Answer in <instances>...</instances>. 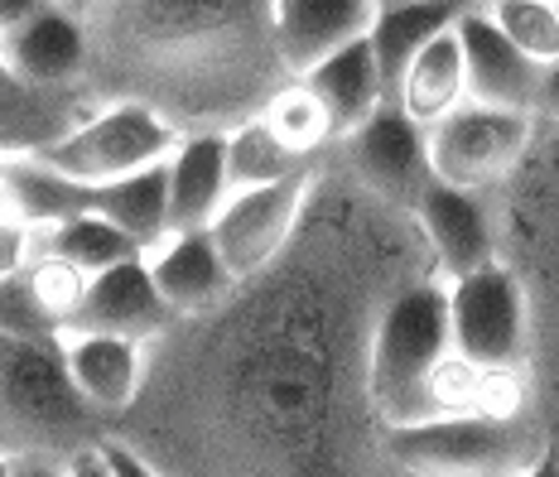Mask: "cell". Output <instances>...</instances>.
<instances>
[{
	"label": "cell",
	"instance_id": "25",
	"mask_svg": "<svg viewBox=\"0 0 559 477\" xmlns=\"http://www.w3.org/2000/svg\"><path fill=\"white\" fill-rule=\"evenodd\" d=\"M34 231H39V247L68 255V261L83 265L87 275L111 271V265L131 261V255H145V247H140L131 231H121L107 213H97V207H83V213L63 217V223L34 227Z\"/></svg>",
	"mask_w": 559,
	"mask_h": 477
},
{
	"label": "cell",
	"instance_id": "1",
	"mask_svg": "<svg viewBox=\"0 0 559 477\" xmlns=\"http://www.w3.org/2000/svg\"><path fill=\"white\" fill-rule=\"evenodd\" d=\"M425 275L439 271L415 213L329 150L285 251L145 347L116 429L155 477H386L371 343Z\"/></svg>",
	"mask_w": 559,
	"mask_h": 477
},
{
	"label": "cell",
	"instance_id": "26",
	"mask_svg": "<svg viewBox=\"0 0 559 477\" xmlns=\"http://www.w3.org/2000/svg\"><path fill=\"white\" fill-rule=\"evenodd\" d=\"M261 121L305 159H323L337 145L333 116H329V107H323L319 92H313L305 77H289V83L261 107Z\"/></svg>",
	"mask_w": 559,
	"mask_h": 477
},
{
	"label": "cell",
	"instance_id": "27",
	"mask_svg": "<svg viewBox=\"0 0 559 477\" xmlns=\"http://www.w3.org/2000/svg\"><path fill=\"white\" fill-rule=\"evenodd\" d=\"M319 159L295 155L261 116H247L241 126L227 131V174H231V189H255V183H275L289 179V174H305Z\"/></svg>",
	"mask_w": 559,
	"mask_h": 477
},
{
	"label": "cell",
	"instance_id": "28",
	"mask_svg": "<svg viewBox=\"0 0 559 477\" xmlns=\"http://www.w3.org/2000/svg\"><path fill=\"white\" fill-rule=\"evenodd\" d=\"M487 15L540 68L559 63V5L555 0H487Z\"/></svg>",
	"mask_w": 559,
	"mask_h": 477
},
{
	"label": "cell",
	"instance_id": "18",
	"mask_svg": "<svg viewBox=\"0 0 559 477\" xmlns=\"http://www.w3.org/2000/svg\"><path fill=\"white\" fill-rule=\"evenodd\" d=\"M377 0H275V39L289 77H305L323 58L367 39Z\"/></svg>",
	"mask_w": 559,
	"mask_h": 477
},
{
	"label": "cell",
	"instance_id": "15",
	"mask_svg": "<svg viewBox=\"0 0 559 477\" xmlns=\"http://www.w3.org/2000/svg\"><path fill=\"white\" fill-rule=\"evenodd\" d=\"M58 347H63V367L73 377L78 395L97 415H107L111 425H121L126 410L135 405L140 386H145V343H131V337H116V333L63 329Z\"/></svg>",
	"mask_w": 559,
	"mask_h": 477
},
{
	"label": "cell",
	"instance_id": "35",
	"mask_svg": "<svg viewBox=\"0 0 559 477\" xmlns=\"http://www.w3.org/2000/svg\"><path fill=\"white\" fill-rule=\"evenodd\" d=\"M381 5H405V0H377V10H381Z\"/></svg>",
	"mask_w": 559,
	"mask_h": 477
},
{
	"label": "cell",
	"instance_id": "23",
	"mask_svg": "<svg viewBox=\"0 0 559 477\" xmlns=\"http://www.w3.org/2000/svg\"><path fill=\"white\" fill-rule=\"evenodd\" d=\"M83 111H92V107L15 83V77L5 73V63H0V155L49 145L53 135H63Z\"/></svg>",
	"mask_w": 559,
	"mask_h": 477
},
{
	"label": "cell",
	"instance_id": "6",
	"mask_svg": "<svg viewBox=\"0 0 559 477\" xmlns=\"http://www.w3.org/2000/svg\"><path fill=\"white\" fill-rule=\"evenodd\" d=\"M386 473L411 477H516L550 473V434L540 415H439L386 429Z\"/></svg>",
	"mask_w": 559,
	"mask_h": 477
},
{
	"label": "cell",
	"instance_id": "8",
	"mask_svg": "<svg viewBox=\"0 0 559 477\" xmlns=\"http://www.w3.org/2000/svg\"><path fill=\"white\" fill-rule=\"evenodd\" d=\"M535 141V116L487 102H463L444 121L429 126V169L435 179L473 193H492L516 174Z\"/></svg>",
	"mask_w": 559,
	"mask_h": 477
},
{
	"label": "cell",
	"instance_id": "4",
	"mask_svg": "<svg viewBox=\"0 0 559 477\" xmlns=\"http://www.w3.org/2000/svg\"><path fill=\"white\" fill-rule=\"evenodd\" d=\"M111 429L78 395L58 337L0 333V453L10 477H63L68 458Z\"/></svg>",
	"mask_w": 559,
	"mask_h": 477
},
{
	"label": "cell",
	"instance_id": "33",
	"mask_svg": "<svg viewBox=\"0 0 559 477\" xmlns=\"http://www.w3.org/2000/svg\"><path fill=\"white\" fill-rule=\"evenodd\" d=\"M535 116H540V121H555V126H559V63L545 68V77H540V102H535Z\"/></svg>",
	"mask_w": 559,
	"mask_h": 477
},
{
	"label": "cell",
	"instance_id": "32",
	"mask_svg": "<svg viewBox=\"0 0 559 477\" xmlns=\"http://www.w3.org/2000/svg\"><path fill=\"white\" fill-rule=\"evenodd\" d=\"M49 5V0H0V39H5L10 29H20L29 15H39V10Z\"/></svg>",
	"mask_w": 559,
	"mask_h": 477
},
{
	"label": "cell",
	"instance_id": "7",
	"mask_svg": "<svg viewBox=\"0 0 559 477\" xmlns=\"http://www.w3.org/2000/svg\"><path fill=\"white\" fill-rule=\"evenodd\" d=\"M179 141H183L179 126L165 121L159 111L140 107V102H97V107L83 111L63 135H53L34 155L49 159L68 179L102 189V183H116L126 174L165 165Z\"/></svg>",
	"mask_w": 559,
	"mask_h": 477
},
{
	"label": "cell",
	"instance_id": "13",
	"mask_svg": "<svg viewBox=\"0 0 559 477\" xmlns=\"http://www.w3.org/2000/svg\"><path fill=\"white\" fill-rule=\"evenodd\" d=\"M415 223L429 241L439 281H459V275H473V271H483V265L502 261L492 198L487 193L429 179L425 193H419V203H415Z\"/></svg>",
	"mask_w": 559,
	"mask_h": 477
},
{
	"label": "cell",
	"instance_id": "29",
	"mask_svg": "<svg viewBox=\"0 0 559 477\" xmlns=\"http://www.w3.org/2000/svg\"><path fill=\"white\" fill-rule=\"evenodd\" d=\"M25 275H29L34 295H39V305L49 309L53 319L68 329V323H73V313H78V305H83V295H87L92 275L83 271V265L68 261V255L49 251V247L34 251V261L25 265Z\"/></svg>",
	"mask_w": 559,
	"mask_h": 477
},
{
	"label": "cell",
	"instance_id": "30",
	"mask_svg": "<svg viewBox=\"0 0 559 477\" xmlns=\"http://www.w3.org/2000/svg\"><path fill=\"white\" fill-rule=\"evenodd\" d=\"M0 333H20V337H58L63 333V323L39 305V295H34L25 271L0 275Z\"/></svg>",
	"mask_w": 559,
	"mask_h": 477
},
{
	"label": "cell",
	"instance_id": "17",
	"mask_svg": "<svg viewBox=\"0 0 559 477\" xmlns=\"http://www.w3.org/2000/svg\"><path fill=\"white\" fill-rule=\"evenodd\" d=\"M145 265L150 281L165 295V305L174 309V319H189V313H203L213 305H223L237 285L231 265L217 251L213 231H165L159 241L145 247Z\"/></svg>",
	"mask_w": 559,
	"mask_h": 477
},
{
	"label": "cell",
	"instance_id": "11",
	"mask_svg": "<svg viewBox=\"0 0 559 477\" xmlns=\"http://www.w3.org/2000/svg\"><path fill=\"white\" fill-rule=\"evenodd\" d=\"M313 174L319 165L305 174H289V179L275 183H255V189H237L227 198V207L213 217V241L223 251V261L231 265V275H251L261 265H271L285 241L295 237L299 217H305L309 189H313Z\"/></svg>",
	"mask_w": 559,
	"mask_h": 477
},
{
	"label": "cell",
	"instance_id": "36",
	"mask_svg": "<svg viewBox=\"0 0 559 477\" xmlns=\"http://www.w3.org/2000/svg\"><path fill=\"white\" fill-rule=\"evenodd\" d=\"M468 5H487V0H468Z\"/></svg>",
	"mask_w": 559,
	"mask_h": 477
},
{
	"label": "cell",
	"instance_id": "22",
	"mask_svg": "<svg viewBox=\"0 0 559 477\" xmlns=\"http://www.w3.org/2000/svg\"><path fill=\"white\" fill-rule=\"evenodd\" d=\"M468 10V0H405V5H381L377 25H371V53L381 63L386 92L395 97V83L411 68V58L425 49L435 34H444L449 25H459V15Z\"/></svg>",
	"mask_w": 559,
	"mask_h": 477
},
{
	"label": "cell",
	"instance_id": "5",
	"mask_svg": "<svg viewBox=\"0 0 559 477\" xmlns=\"http://www.w3.org/2000/svg\"><path fill=\"white\" fill-rule=\"evenodd\" d=\"M453 353L449 329V285L425 275L386 305L371 343V405L381 425H425L435 420V371Z\"/></svg>",
	"mask_w": 559,
	"mask_h": 477
},
{
	"label": "cell",
	"instance_id": "24",
	"mask_svg": "<svg viewBox=\"0 0 559 477\" xmlns=\"http://www.w3.org/2000/svg\"><path fill=\"white\" fill-rule=\"evenodd\" d=\"M92 207L107 213L121 231H131L140 247L159 241L169 231V159L140 169V174H126V179H116V183H102Z\"/></svg>",
	"mask_w": 559,
	"mask_h": 477
},
{
	"label": "cell",
	"instance_id": "2",
	"mask_svg": "<svg viewBox=\"0 0 559 477\" xmlns=\"http://www.w3.org/2000/svg\"><path fill=\"white\" fill-rule=\"evenodd\" d=\"M87 102H140L183 135L231 131L289 83L275 0H97L83 10Z\"/></svg>",
	"mask_w": 559,
	"mask_h": 477
},
{
	"label": "cell",
	"instance_id": "10",
	"mask_svg": "<svg viewBox=\"0 0 559 477\" xmlns=\"http://www.w3.org/2000/svg\"><path fill=\"white\" fill-rule=\"evenodd\" d=\"M333 159L362 189H371L395 207H411V213L419 193H425V183L435 179V169H429V126H419L395 97L381 102L357 131H347L333 145Z\"/></svg>",
	"mask_w": 559,
	"mask_h": 477
},
{
	"label": "cell",
	"instance_id": "3",
	"mask_svg": "<svg viewBox=\"0 0 559 477\" xmlns=\"http://www.w3.org/2000/svg\"><path fill=\"white\" fill-rule=\"evenodd\" d=\"M502 261L516 271L531 313L535 415L550 434V473H559V126L535 116V141L502 189L487 193Z\"/></svg>",
	"mask_w": 559,
	"mask_h": 477
},
{
	"label": "cell",
	"instance_id": "9",
	"mask_svg": "<svg viewBox=\"0 0 559 477\" xmlns=\"http://www.w3.org/2000/svg\"><path fill=\"white\" fill-rule=\"evenodd\" d=\"M449 285V329L453 353H463L477 367H511L531 353V313L526 289L507 261H492L473 275H459Z\"/></svg>",
	"mask_w": 559,
	"mask_h": 477
},
{
	"label": "cell",
	"instance_id": "37",
	"mask_svg": "<svg viewBox=\"0 0 559 477\" xmlns=\"http://www.w3.org/2000/svg\"><path fill=\"white\" fill-rule=\"evenodd\" d=\"M555 5H559V0H555Z\"/></svg>",
	"mask_w": 559,
	"mask_h": 477
},
{
	"label": "cell",
	"instance_id": "20",
	"mask_svg": "<svg viewBox=\"0 0 559 477\" xmlns=\"http://www.w3.org/2000/svg\"><path fill=\"white\" fill-rule=\"evenodd\" d=\"M395 102H401L419 126L444 121L449 111H459L463 102H468V63H463L459 25L435 34V39L411 58V68H405L401 83H395Z\"/></svg>",
	"mask_w": 559,
	"mask_h": 477
},
{
	"label": "cell",
	"instance_id": "12",
	"mask_svg": "<svg viewBox=\"0 0 559 477\" xmlns=\"http://www.w3.org/2000/svg\"><path fill=\"white\" fill-rule=\"evenodd\" d=\"M0 63L15 83H25L34 92H49V97H73L92 107L83 92V68H87V29L83 15L68 5H49L39 15H29L20 29H10L0 39Z\"/></svg>",
	"mask_w": 559,
	"mask_h": 477
},
{
	"label": "cell",
	"instance_id": "21",
	"mask_svg": "<svg viewBox=\"0 0 559 477\" xmlns=\"http://www.w3.org/2000/svg\"><path fill=\"white\" fill-rule=\"evenodd\" d=\"M305 83L319 92V102L329 107L337 141H343L347 131H357L381 102H391L381 63H377V53H371V39H357V44H347V49H337L333 58H323L313 73H305Z\"/></svg>",
	"mask_w": 559,
	"mask_h": 477
},
{
	"label": "cell",
	"instance_id": "14",
	"mask_svg": "<svg viewBox=\"0 0 559 477\" xmlns=\"http://www.w3.org/2000/svg\"><path fill=\"white\" fill-rule=\"evenodd\" d=\"M459 39H463V63H468V97L487 102V107H511L535 116L545 68L507 39L502 25L487 15V5L463 10Z\"/></svg>",
	"mask_w": 559,
	"mask_h": 477
},
{
	"label": "cell",
	"instance_id": "16",
	"mask_svg": "<svg viewBox=\"0 0 559 477\" xmlns=\"http://www.w3.org/2000/svg\"><path fill=\"white\" fill-rule=\"evenodd\" d=\"M169 323H174V309L165 305V295L155 289V281H150L145 255H131V261L92 275L83 305H78L68 329L116 333V337H131V343L150 347Z\"/></svg>",
	"mask_w": 559,
	"mask_h": 477
},
{
	"label": "cell",
	"instance_id": "31",
	"mask_svg": "<svg viewBox=\"0 0 559 477\" xmlns=\"http://www.w3.org/2000/svg\"><path fill=\"white\" fill-rule=\"evenodd\" d=\"M34 251H39V231L25 223H0V275L25 271Z\"/></svg>",
	"mask_w": 559,
	"mask_h": 477
},
{
	"label": "cell",
	"instance_id": "34",
	"mask_svg": "<svg viewBox=\"0 0 559 477\" xmlns=\"http://www.w3.org/2000/svg\"><path fill=\"white\" fill-rule=\"evenodd\" d=\"M58 5H68V10H78V15H83V10L97 5V0H58Z\"/></svg>",
	"mask_w": 559,
	"mask_h": 477
},
{
	"label": "cell",
	"instance_id": "19",
	"mask_svg": "<svg viewBox=\"0 0 559 477\" xmlns=\"http://www.w3.org/2000/svg\"><path fill=\"white\" fill-rule=\"evenodd\" d=\"M231 174H227V131L183 135L169 155V231L213 227L227 207Z\"/></svg>",
	"mask_w": 559,
	"mask_h": 477
}]
</instances>
